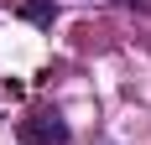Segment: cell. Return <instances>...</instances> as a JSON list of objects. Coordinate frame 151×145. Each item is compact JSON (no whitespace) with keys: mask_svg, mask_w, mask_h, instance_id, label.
Segmentation results:
<instances>
[{"mask_svg":"<svg viewBox=\"0 0 151 145\" xmlns=\"http://www.w3.org/2000/svg\"><path fill=\"white\" fill-rule=\"evenodd\" d=\"M16 140H21V145H68L73 130H68V119H63V114L37 109V114H26L21 124H16Z\"/></svg>","mask_w":151,"mask_h":145,"instance_id":"6da1fadb","label":"cell"},{"mask_svg":"<svg viewBox=\"0 0 151 145\" xmlns=\"http://www.w3.org/2000/svg\"><path fill=\"white\" fill-rule=\"evenodd\" d=\"M21 16H26L31 26H52L58 21V5L52 0H21Z\"/></svg>","mask_w":151,"mask_h":145,"instance_id":"7a4b0ae2","label":"cell"},{"mask_svg":"<svg viewBox=\"0 0 151 145\" xmlns=\"http://www.w3.org/2000/svg\"><path fill=\"white\" fill-rule=\"evenodd\" d=\"M115 5H130V11H141V16H151V0H115Z\"/></svg>","mask_w":151,"mask_h":145,"instance_id":"3957f363","label":"cell"}]
</instances>
